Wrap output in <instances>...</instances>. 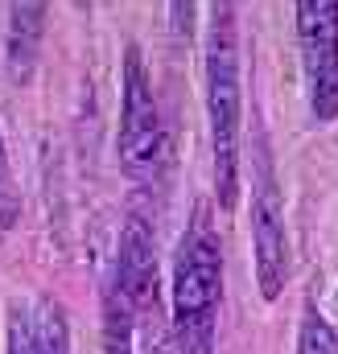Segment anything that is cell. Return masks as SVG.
Instances as JSON below:
<instances>
[{
	"instance_id": "1",
	"label": "cell",
	"mask_w": 338,
	"mask_h": 354,
	"mask_svg": "<svg viewBox=\"0 0 338 354\" xmlns=\"http://www.w3.org/2000/svg\"><path fill=\"white\" fill-rule=\"evenodd\" d=\"M223 305V243L206 202H194L190 223L173 252V280H169V322L177 354H215Z\"/></svg>"
},
{
	"instance_id": "5",
	"label": "cell",
	"mask_w": 338,
	"mask_h": 354,
	"mask_svg": "<svg viewBox=\"0 0 338 354\" xmlns=\"http://www.w3.org/2000/svg\"><path fill=\"white\" fill-rule=\"evenodd\" d=\"M293 17L310 75V107L322 124H330L338 120V0H305Z\"/></svg>"
},
{
	"instance_id": "7",
	"label": "cell",
	"mask_w": 338,
	"mask_h": 354,
	"mask_svg": "<svg viewBox=\"0 0 338 354\" xmlns=\"http://www.w3.org/2000/svg\"><path fill=\"white\" fill-rule=\"evenodd\" d=\"M46 33V4H12L8 8V33H4V66L12 83H29L37 66V46Z\"/></svg>"
},
{
	"instance_id": "2",
	"label": "cell",
	"mask_w": 338,
	"mask_h": 354,
	"mask_svg": "<svg viewBox=\"0 0 338 354\" xmlns=\"http://www.w3.org/2000/svg\"><path fill=\"white\" fill-rule=\"evenodd\" d=\"M240 25L235 4H211L206 25V115L215 149V198L223 210H235L240 198Z\"/></svg>"
},
{
	"instance_id": "8",
	"label": "cell",
	"mask_w": 338,
	"mask_h": 354,
	"mask_svg": "<svg viewBox=\"0 0 338 354\" xmlns=\"http://www.w3.org/2000/svg\"><path fill=\"white\" fill-rule=\"evenodd\" d=\"M132 342H136V313L112 280L103 292V354H132Z\"/></svg>"
},
{
	"instance_id": "9",
	"label": "cell",
	"mask_w": 338,
	"mask_h": 354,
	"mask_svg": "<svg viewBox=\"0 0 338 354\" xmlns=\"http://www.w3.org/2000/svg\"><path fill=\"white\" fill-rule=\"evenodd\" d=\"M33 309V354H71V326L54 297L29 301Z\"/></svg>"
},
{
	"instance_id": "11",
	"label": "cell",
	"mask_w": 338,
	"mask_h": 354,
	"mask_svg": "<svg viewBox=\"0 0 338 354\" xmlns=\"http://www.w3.org/2000/svg\"><path fill=\"white\" fill-rule=\"evenodd\" d=\"M21 214V194H17V181H12V165H8V149H4V136H0V231H8Z\"/></svg>"
},
{
	"instance_id": "6",
	"label": "cell",
	"mask_w": 338,
	"mask_h": 354,
	"mask_svg": "<svg viewBox=\"0 0 338 354\" xmlns=\"http://www.w3.org/2000/svg\"><path fill=\"white\" fill-rule=\"evenodd\" d=\"M116 288L132 305L136 322H153L161 313V260H157V239L153 227L132 214L120 231V256H116Z\"/></svg>"
},
{
	"instance_id": "12",
	"label": "cell",
	"mask_w": 338,
	"mask_h": 354,
	"mask_svg": "<svg viewBox=\"0 0 338 354\" xmlns=\"http://www.w3.org/2000/svg\"><path fill=\"white\" fill-rule=\"evenodd\" d=\"M4 354H33V309L12 305L8 313V351Z\"/></svg>"
},
{
	"instance_id": "3",
	"label": "cell",
	"mask_w": 338,
	"mask_h": 354,
	"mask_svg": "<svg viewBox=\"0 0 338 354\" xmlns=\"http://www.w3.org/2000/svg\"><path fill=\"white\" fill-rule=\"evenodd\" d=\"M161 111L153 99V83L145 71V58L136 46L124 50V71H120V136H116V157L120 174L136 185L153 181L161 169Z\"/></svg>"
},
{
	"instance_id": "13",
	"label": "cell",
	"mask_w": 338,
	"mask_h": 354,
	"mask_svg": "<svg viewBox=\"0 0 338 354\" xmlns=\"http://www.w3.org/2000/svg\"><path fill=\"white\" fill-rule=\"evenodd\" d=\"M145 354H177V346H173V334L169 330H149V342H145Z\"/></svg>"
},
{
	"instance_id": "10",
	"label": "cell",
	"mask_w": 338,
	"mask_h": 354,
	"mask_svg": "<svg viewBox=\"0 0 338 354\" xmlns=\"http://www.w3.org/2000/svg\"><path fill=\"white\" fill-rule=\"evenodd\" d=\"M297 354H338V330L318 313V305H305V317L297 330Z\"/></svg>"
},
{
	"instance_id": "4",
	"label": "cell",
	"mask_w": 338,
	"mask_h": 354,
	"mask_svg": "<svg viewBox=\"0 0 338 354\" xmlns=\"http://www.w3.org/2000/svg\"><path fill=\"white\" fill-rule=\"evenodd\" d=\"M252 264L260 297L276 301L289 280V243H285V214H281V189L272 177V157L260 132H256L252 157Z\"/></svg>"
}]
</instances>
